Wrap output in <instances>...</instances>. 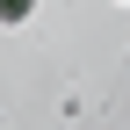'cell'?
<instances>
[{
  "label": "cell",
  "mask_w": 130,
  "mask_h": 130,
  "mask_svg": "<svg viewBox=\"0 0 130 130\" xmlns=\"http://www.w3.org/2000/svg\"><path fill=\"white\" fill-rule=\"evenodd\" d=\"M29 14H36V0H0V22H7V29H14V22H29Z\"/></svg>",
  "instance_id": "6da1fadb"
}]
</instances>
